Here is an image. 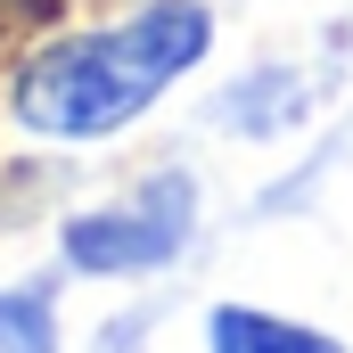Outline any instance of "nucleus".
I'll return each instance as SVG.
<instances>
[{
  "label": "nucleus",
  "instance_id": "obj_1",
  "mask_svg": "<svg viewBox=\"0 0 353 353\" xmlns=\"http://www.w3.org/2000/svg\"><path fill=\"white\" fill-rule=\"evenodd\" d=\"M214 50V8L205 0H140L115 25L66 33L50 50H33L8 83V123L58 148H90L132 132L165 90L205 66Z\"/></svg>",
  "mask_w": 353,
  "mask_h": 353
},
{
  "label": "nucleus",
  "instance_id": "obj_2",
  "mask_svg": "<svg viewBox=\"0 0 353 353\" xmlns=\"http://www.w3.org/2000/svg\"><path fill=\"white\" fill-rule=\"evenodd\" d=\"M197 181L189 173H148L140 189L107 197V205H83L58 222V263L74 279H148V271H173L197 239Z\"/></svg>",
  "mask_w": 353,
  "mask_h": 353
},
{
  "label": "nucleus",
  "instance_id": "obj_3",
  "mask_svg": "<svg viewBox=\"0 0 353 353\" xmlns=\"http://www.w3.org/2000/svg\"><path fill=\"white\" fill-rule=\"evenodd\" d=\"M205 353H345V337H329L312 321H288V312H263V304H214Z\"/></svg>",
  "mask_w": 353,
  "mask_h": 353
},
{
  "label": "nucleus",
  "instance_id": "obj_4",
  "mask_svg": "<svg viewBox=\"0 0 353 353\" xmlns=\"http://www.w3.org/2000/svg\"><path fill=\"white\" fill-rule=\"evenodd\" d=\"M58 279H8L0 288V353H58Z\"/></svg>",
  "mask_w": 353,
  "mask_h": 353
}]
</instances>
